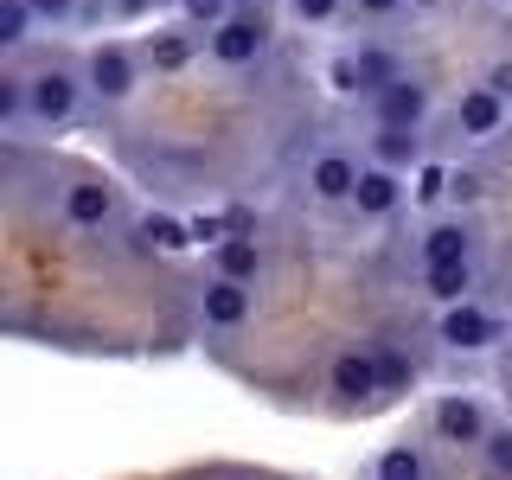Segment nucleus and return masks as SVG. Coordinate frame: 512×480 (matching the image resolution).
I'll return each instance as SVG.
<instances>
[{"mask_svg": "<svg viewBox=\"0 0 512 480\" xmlns=\"http://www.w3.org/2000/svg\"><path fill=\"white\" fill-rule=\"evenodd\" d=\"M327 384L340 397H352V404H359V397H378L384 391V378H378V359L372 352H340V359L327 365Z\"/></svg>", "mask_w": 512, "mask_h": 480, "instance_id": "6", "label": "nucleus"}, {"mask_svg": "<svg viewBox=\"0 0 512 480\" xmlns=\"http://www.w3.org/2000/svg\"><path fill=\"white\" fill-rule=\"evenodd\" d=\"M359 77H365V90H391L397 84V64L384 58V52H359Z\"/></svg>", "mask_w": 512, "mask_h": 480, "instance_id": "20", "label": "nucleus"}, {"mask_svg": "<svg viewBox=\"0 0 512 480\" xmlns=\"http://www.w3.org/2000/svg\"><path fill=\"white\" fill-rule=\"evenodd\" d=\"M199 314H205V327H244V320H250V288L231 282V276H218L199 295Z\"/></svg>", "mask_w": 512, "mask_h": 480, "instance_id": "9", "label": "nucleus"}, {"mask_svg": "<svg viewBox=\"0 0 512 480\" xmlns=\"http://www.w3.org/2000/svg\"><path fill=\"white\" fill-rule=\"evenodd\" d=\"M192 244H224V218H192Z\"/></svg>", "mask_w": 512, "mask_h": 480, "instance_id": "28", "label": "nucleus"}, {"mask_svg": "<svg viewBox=\"0 0 512 480\" xmlns=\"http://www.w3.org/2000/svg\"><path fill=\"white\" fill-rule=\"evenodd\" d=\"M378 480H429V461H423V448H416V442H397V448H384V455H378Z\"/></svg>", "mask_w": 512, "mask_h": 480, "instance_id": "17", "label": "nucleus"}, {"mask_svg": "<svg viewBox=\"0 0 512 480\" xmlns=\"http://www.w3.org/2000/svg\"><path fill=\"white\" fill-rule=\"evenodd\" d=\"M404 199V186H397V167H359V186H352V205H359L365 218H384L391 205Z\"/></svg>", "mask_w": 512, "mask_h": 480, "instance_id": "10", "label": "nucleus"}, {"mask_svg": "<svg viewBox=\"0 0 512 480\" xmlns=\"http://www.w3.org/2000/svg\"><path fill=\"white\" fill-rule=\"evenodd\" d=\"M500 122H506L500 90H468L461 96V128H468V135H500Z\"/></svg>", "mask_w": 512, "mask_h": 480, "instance_id": "13", "label": "nucleus"}, {"mask_svg": "<svg viewBox=\"0 0 512 480\" xmlns=\"http://www.w3.org/2000/svg\"><path fill=\"white\" fill-rule=\"evenodd\" d=\"M378 160H384V167L416 160V128H378Z\"/></svg>", "mask_w": 512, "mask_h": 480, "instance_id": "18", "label": "nucleus"}, {"mask_svg": "<svg viewBox=\"0 0 512 480\" xmlns=\"http://www.w3.org/2000/svg\"><path fill=\"white\" fill-rule=\"evenodd\" d=\"M436 436L455 442V448H487V410L474 404V397H442L436 404Z\"/></svg>", "mask_w": 512, "mask_h": 480, "instance_id": "3", "label": "nucleus"}, {"mask_svg": "<svg viewBox=\"0 0 512 480\" xmlns=\"http://www.w3.org/2000/svg\"><path fill=\"white\" fill-rule=\"evenodd\" d=\"M468 224H429L423 231V269L429 263H468Z\"/></svg>", "mask_w": 512, "mask_h": 480, "instance_id": "12", "label": "nucleus"}, {"mask_svg": "<svg viewBox=\"0 0 512 480\" xmlns=\"http://www.w3.org/2000/svg\"><path fill=\"white\" fill-rule=\"evenodd\" d=\"M186 58H192V39H180V32H160V39H154V64H160V71H180Z\"/></svg>", "mask_w": 512, "mask_h": 480, "instance_id": "22", "label": "nucleus"}, {"mask_svg": "<svg viewBox=\"0 0 512 480\" xmlns=\"http://www.w3.org/2000/svg\"><path fill=\"white\" fill-rule=\"evenodd\" d=\"M378 378H384V391H410V384H416V365H404L397 352H384V359H378Z\"/></svg>", "mask_w": 512, "mask_h": 480, "instance_id": "23", "label": "nucleus"}, {"mask_svg": "<svg viewBox=\"0 0 512 480\" xmlns=\"http://www.w3.org/2000/svg\"><path fill=\"white\" fill-rule=\"evenodd\" d=\"M90 90L103 96V103H122V96L135 90V58H128L122 45H96L90 52Z\"/></svg>", "mask_w": 512, "mask_h": 480, "instance_id": "5", "label": "nucleus"}, {"mask_svg": "<svg viewBox=\"0 0 512 480\" xmlns=\"http://www.w3.org/2000/svg\"><path fill=\"white\" fill-rule=\"evenodd\" d=\"M71 109H77V77L71 71L26 77V116L32 122H71Z\"/></svg>", "mask_w": 512, "mask_h": 480, "instance_id": "2", "label": "nucleus"}, {"mask_svg": "<svg viewBox=\"0 0 512 480\" xmlns=\"http://www.w3.org/2000/svg\"><path fill=\"white\" fill-rule=\"evenodd\" d=\"M256 269H263V250H256L250 237H224V244H218V276L256 282Z\"/></svg>", "mask_w": 512, "mask_h": 480, "instance_id": "15", "label": "nucleus"}, {"mask_svg": "<svg viewBox=\"0 0 512 480\" xmlns=\"http://www.w3.org/2000/svg\"><path fill=\"white\" fill-rule=\"evenodd\" d=\"M64 218H71L77 231H103V224L116 218V192L96 186V180H77L71 192H64Z\"/></svg>", "mask_w": 512, "mask_h": 480, "instance_id": "8", "label": "nucleus"}, {"mask_svg": "<svg viewBox=\"0 0 512 480\" xmlns=\"http://www.w3.org/2000/svg\"><path fill=\"white\" fill-rule=\"evenodd\" d=\"M135 244H141V250H186V244H192V224L160 218V212H154V218H141V224H135Z\"/></svg>", "mask_w": 512, "mask_h": 480, "instance_id": "16", "label": "nucleus"}, {"mask_svg": "<svg viewBox=\"0 0 512 480\" xmlns=\"http://www.w3.org/2000/svg\"><path fill=\"white\" fill-rule=\"evenodd\" d=\"M429 116V90L410 84V77H397L391 90H378V128H416Z\"/></svg>", "mask_w": 512, "mask_h": 480, "instance_id": "7", "label": "nucleus"}, {"mask_svg": "<svg viewBox=\"0 0 512 480\" xmlns=\"http://www.w3.org/2000/svg\"><path fill=\"white\" fill-rule=\"evenodd\" d=\"M32 7H39V13H52V20H64V13H71V0H32Z\"/></svg>", "mask_w": 512, "mask_h": 480, "instance_id": "32", "label": "nucleus"}, {"mask_svg": "<svg viewBox=\"0 0 512 480\" xmlns=\"http://www.w3.org/2000/svg\"><path fill=\"white\" fill-rule=\"evenodd\" d=\"M26 20H32V0H0V45H20L26 39Z\"/></svg>", "mask_w": 512, "mask_h": 480, "instance_id": "19", "label": "nucleus"}, {"mask_svg": "<svg viewBox=\"0 0 512 480\" xmlns=\"http://www.w3.org/2000/svg\"><path fill=\"white\" fill-rule=\"evenodd\" d=\"M263 45H269L263 13H231L224 26H212V58L218 64H256V58H263Z\"/></svg>", "mask_w": 512, "mask_h": 480, "instance_id": "1", "label": "nucleus"}, {"mask_svg": "<svg viewBox=\"0 0 512 480\" xmlns=\"http://www.w3.org/2000/svg\"><path fill=\"white\" fill-rule=\"evenodd\" d=\"M500 340V327H493V314L487 308H474V301H455V308L442 314V346H455V352H480V346H493Z\"/></svg>", "mask_w": 512, "mask_h": 480, "instance_id": "4", "label": "nucleus"}, {"mask_svg": "<svg viewBox=\"0 0 512 480\" xmlns=\"http://www.w3.org/2000/svg\"><path fill=\"white\" fill-rule=\"evenodd\" d=\"M231 7H256V0H231Z\"/></svg>", "mask_w": 512, "mask_h": 480, "instance_id": "35", "label": "nucleus"}, {"mask_svg": "<svg viewBox=\"0 0 512 480\" xmlns=\"http://www.w3.org/2000/svg\"><path fill=\"white\" fill-rule=\"evenodd\" d=\"M423 288L442 301V308H455V301H468L474 269H468V263H429V269H423Z\"/></svg>", "mask_w": 512, "mask_h": 480, "instance_id": "14", "label": "nucleus"}, {"mask_svg": "<svg viewBox=\"0 0 512 480\" xmlns=\"http://www.w3.org/2000/svg\"><path fill=\"white\" fill-rule=\"evenodd\" d=\"M506 352H512V340H506Z\"/></svg>", "mask_w": 512, "mask_h": 480, "instance_id": "37", "label": "nucleus"}, {"mask_svg": "<svg viewBox=\"0 0 512 480\" xmlns=\"http://www.w3.org/2000/svg\"><path fill=\"white\" fill-rule=\"evenodd\" d=\"M506 404H512V384H506Z\"/></svg>", "mask_w": 512, "mask_h": 480, "instance_id": "36", "label": "nucleus"}, {"mask_svg": "<svg viewBox=\"0 0 512 480\" xmlns=\"http://www.w3.org/2000/svg\"><path fill=\"white\" fill-rule=\"evenodd\" d=\"M448 180H455V173H442V167H423V180H416V199H442V192H448Z\"/></svg>", "mask_w": 512, "mask_h": 480, "instance_id": "27", "label": "nucleus"}, {"mask_svg": "<svg viewBox=\"0 0 512 480\" xmlns=\"http://www.w3.org/2000/svg\"><path fill=\"white\" fill-rule=\"evenodd\" d=\"M404 0H359V13H397Z\"/></svg>", "mask_w": 512, "mask_h": 480, "instance_id": "33", "label": "nucleus"}, {"mask_svg": "<svg viewBox=\"0 0 512 480\" xmlns=\"http://www.w3.org/2000/svg\"><path fill=\"white\" fill-rule=\"evenodd\" d=\"M180 7L192 20H205V26H224V7H231V0H180Z\"/></svg>", "mask_w": 512, "mask_h": 480, "instance_id": "25", "label": "nucleus"}, {"mask_svg": "<svg viewBox=\"0 0 512 480\" xmlns=\"http://www.w3.org/2000/svg\"><path fill=\"white\" fill-rule=\"evenodd\" d=\"M410 7H436V0H410Z\"/></svg>", "mask_w": 512, "mask_h": 480, "instance_id": "34", "label": "nucleus"}, {"mask_svg": "<svg viewBox=\"0 0 512 480\" xmlns=\"http://www.w3.org/2000/svg\"><path fill=\"white\" fill-rule=\"evenodd\" d=\"M20 116H26V77H0V122L20 128Z\"/></svg>", "mask_w": 512, "mask_h": 480, "instance_id": "21", "label": "nucleus"}, {"mask_svg": "<svg viewBox=\"0 0 512 480\" xmlns=\"http://www.w3.org/2000/svg\"><path fill=\"white\" fill-rule=\"evenodd\" d=\"M333 7H340V0H295V13H301V20H327Z\"/></svg>", "mask_w": 512, "mask_h": 480, "instance_id": "30", "label": "nucleus"}, {"mask_svg": "<svg viewBox=\"0 0 512 480\" xmlns=\"http://www.w3.org/2000/svg\"><path fill=\"white\" fill-rule=\"evenodd\" d=\"M333 90H365V77H359V58H333Z\"/></svg>", "mask_w": 512, "mask_h": 480, "instance_id": "24", "label": "nucleus"}, {"mask_svg": "<svg viewBox=\"0 0 512 480\" xmlns=\"http://www.w3.org/2000/svg\"><path fill=\"white\" fill-rule=\"evenodd\" d=\"M308 186H314V199L340 205V199H352V186H359V167H352L346 154H320L314 173H308Z\"/></svg>", "mask_w": 512, "mask_h": 480, "instance_id": "11", "label": "nucleus"}, {"mask_svg": "<svg viewBox=\"0 0 512 480\" xmlns=\"http://www.w3.org/2000/svg\"><path fill=\"white\" fill-rule=\"evenodd\" d=\"M448 192H455V199H480V173H455Z\"/></svg>", "mask_w": 512, "mask_h": 480, "instance_id": "29", "label": "nucleus"}, {"mask_svg": "<svg viewBox=\"0 0 512 480\" xmlns=\"http://www.w3.org/2000/svg\"><path fill=\"white\" fill-rule=\"evenodd\" d=\"M487 90H500V96H512V64H493V77H487Z\"/></svg>", "mask_w": 512, "mask_h": 480, "instance_id": "31", "label": "nucleus"}, {"mask_svg": "<svg viewBox=\"0 0 512 480\" xmlns=\"http://www.w3.org/2000/svg\"><path fill=\"white\" fill-rule=\"evenodd\" d=\"M487 461L500 474H512V429H500V436H487Z\"/></svg>", "mask_w": 512, "mask_h": 480, "instance_id": "26", "label": "nucleus"}]
</instances>
